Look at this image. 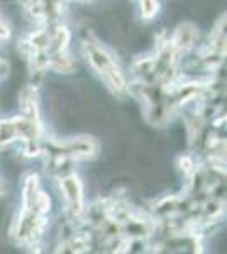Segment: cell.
Listing matches in <instances>:
<instances>
[{
    "mask_svg": "<svg viewBox=\"0 0 227 254\" xmlns=\"http://www.w3.org/2000/svg\"><path fill=\"white\" fill-rule=\"evenodd\" d=\"M90 56V63L95 68V71L100 73L102 80L105 81L109 87H112L115 92H122L126 90V80H124L122 71L119 69L117 63L114 61L112 56L109 53H105L104 49L97 46H86Z\"/></svg>",
    "mask_w": 227,
    "mask_h": 254,
    "instance_id": "obj_1",
    "label": "cell"
},
{
    "mask_svg": "<svg viewBox=\"0 0 227 254\" xmlns=\"http://www.w3.org/2000/svg\"><path fill=\"white\" fill-rule=\"evenodd\" d=\"M61 190L65 191V198H67L68 208L73 214H80L83 210V195H81V183L75 175L63 178L61 182Z\"/></svg>",
    "mask_w": 227,
    "mask_h": 254,
    "instance_id": "obj_2",
    "label": "cell"
},
{
    "mask_svg": "<svg viewBox=\"0 0 227 254\" xmlns=\"http://www.w3.org/2000/svg\"><path fill=\"white\" fill-rule=\"evenodd\" d=\"M158 12V2L156 0H141V14L144 19H152Z\"/></svg>",
    "mask_w": 227,
    "mask_h": 254,
    "instance_id": "obj_3",
    "label": "cell"
}]
</instances>
